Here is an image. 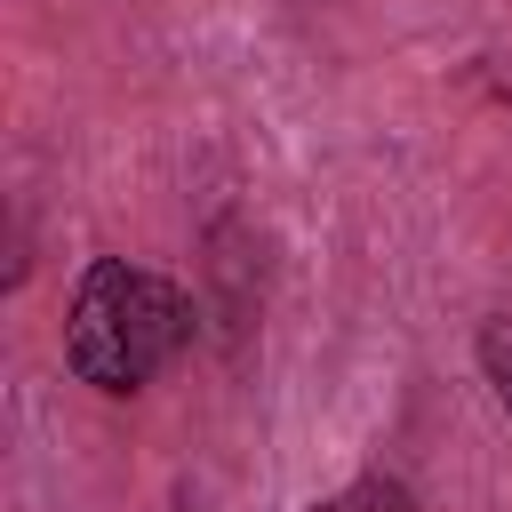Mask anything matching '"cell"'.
Listing matches in <instances>:
<instances>
[{
  "label": "cell",
  "instance_id": "obj_2",
  "mask_svg": "<svg viewBox=\"0 0 512 512\" xmlns=\"http://www.w3.org/2000/svg\"><path fill=\"white\" fill-rule=\"evenodd\" d=\"M312 512H416V496H408V480H392V472H360V480H344L336 496H320Z\"/></svg>",
  "mask_w": 512,
  "mask_h": 512
},
{
  "label": "cell",
  "instance_id": "obj_1",
  "mask_svg": "<svg viewBox=\"0 0 512 512\" xmlns=\"http://www.w3.org/2000/svg\"><path fill=\"white\" fill-rule=\"evenodd\" d=\"M192 344V296L128 256H96L64 312V360L96 392H144Z\"/></svg>",
  "mask_w": 512,
  "mask_h": 512
},
{
  "label": "cell",
  "instance_id": "obj_3",
  "mask_svg": "<svg viewBox=\"0 0 512 512\" xmlns=\"http://www.w3.org/2000/svg\"><path fill=\"white\" fill-rule=\"evenodd\" d=\"M480 376H488V392H496V408L512 416V312L480 328Z\"/></svg>",
  "mask_w": 512,
  "mask_h": 512
}]
</instances>
